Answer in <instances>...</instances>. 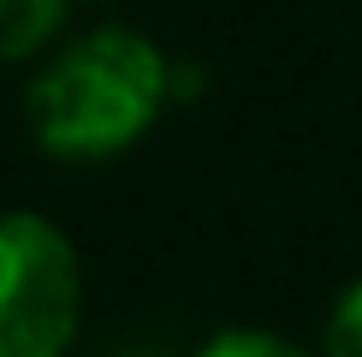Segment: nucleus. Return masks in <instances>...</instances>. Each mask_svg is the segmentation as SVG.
I'll list each match as a JSON object with an SVG mask.
<instances>
[{
    "label": "nucleus",
    "instance_id": "1",
    "mask_svg": "<svg viewBox=\"0 0 362 357\" xmlns=\"http://www.w3.org/2000/svg\"><path fill=\"white\" fill-rule=\"evenodd\" d=\"M167 60L137 30H95L30 84V131L59 161L119 155L155 125L167 101Z\"/></svg>",
    "mask_w": 362,
    "mask_h": 357
},
{
    "label": "nucleus",
    "instance_id": "2",
    "mask_svg": "<svg viewBox=\"0 0 362 357\" xmlns=\"http://www.w3.org/2000/svg\"><path fill=\"white\" fill-rule=\"evenodd\" d=\"M78 256L42 215H0V357H66L78 334Z\"/></svg>",
    "mask_w": 362,
    "mask_h": 357
},
{
    "label": "nucleus",
    "instance_id": "3",
    "mask_svg": "<svg viewBox=\"0 0 362 357\" xmlns=\"http://www.w3.org/2000/svg\"><path fill=\"white\" fill-rule=\"evenodd\" d=\"M59 12H66V0H0V66L36 54L59 30Z\"/></svg>",
    "mask_w": 362,
    "mask_h": 357
},
{
    "label": "nucleus",
    "instance_id": "4",
    "mask_svg": "<svg viewBox=\"0 0 362 357\" xmlns=\"http://www.w3.org/2000/svg\"><path fill=\"white\" fill-rule=\"evenodd\" d=\"M196 357H309V351H297L291 339H279V334H244V327H232V334H220V339H208Z\"/></svg>",
    "mask_w": 362,
    "mask_h": 357
},
{
    "label": "nucleus",
    "instance_id": "5",
    "mask_svg": "<svg viewBox=\"0 0 362 357\" xmlns=\"http://www.w3.org/2000/svg\"><path fill=\"white\" fill-rule=\"evenodd\" d=\"M327 357H362V280L327 316Z\"/></svg>",
    "mask_w": 362,
    "mask_h": 357
}]
</instances>
